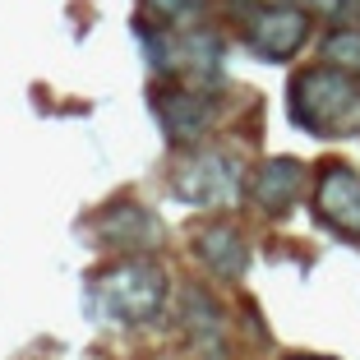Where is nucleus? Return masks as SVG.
I'll return each instance as SVG.
<instances>
[{"instance_id": "obj_1", "label": "nucleus", "mask_w": 360, "mask_h": 360, "mask_svg": "<svg viewBox=\"0 0 360 360\" xmlns=\"http://www.w3.org/2000/svg\"><path fill=\"white\" fill-rule=\"evenodd\" d=\"M286 116L314 139H360V75L338 65H305L286 84Z\"/></svg>"}, {"instance_id": "obj_11", "label": "nucleus", "mask_w": 360, "mask_h": 360, "mask_svg": "<svg viewBox=\"0 0 360 360\" xmlns=\"http://www.w3.org/2000/svg\"><path fill=\"white\" fill-rule=\"evenodd\" d=\"M97 240L120 250V255H153L162 245V222L153 217L143 203L134 199H116L111 208H102L97 217Z\"/></svg>"}, {"instance_id": "obj_15", "label": "nucleus", "mask_w": 360, "mask_h": 360, "mask_svg": "<svg viewBox=\"0 0 360 360\" xmlns=\"http://www.w3.org/2000/svg\"><path fill=\"white\" fill-rule=\"evenodd\" d=\"M351 23H360V5H356V19H351Z\"/></svg>"}, {"instance_id": "obj_9", "label": "nucleus", "mask_w": 360, "mask_h": 360, "mask_svg": "<svg viewBox=\"0 0 360 360\" xmlns=\"http://www.w3.org/2000/svg\"><path fill=\"white\" fill-rule=\"evenodd\" d=\"M190 255L208 268L212 277H222V282H240L250 273V240L236 222L226 217H212V222L194 226L190 231Z\"/></svg>"}, {"instance_id": "obj_12", "label": "nucleus", "mask_w": 360, "mask_h": 360, "mask_svg": "<svg viewBox=\"0 0 360 360\" xmlns=\"http://www.w3.org/2000/svg\"><path fill=\"white\" fill-rule=\"evenodd\" d=\"M319 60L360 75V23H328L319 37Z\"/></svg>"}, {"instance_id": "obj_14", "label": "nucleus", "mask_w": 360, "mask_h": 360, "mask_svg": "<svg viewBox=\"0 0 360 360\" xmlns=\"http://www.w3.org/2000/svg\"><path fill=\"white\" fill-rule=\"evenodd\" d=\"M264 5H268V0H226V10L236 14V23H245L255 10H264Z\"/></svg>"}, {"instance_id": "obj_5", "label": "nucleus", "mask_w": 360, "mask_h": 360, "mask_svg": "<svg viewBox=\"0 0 360 360\" xmlns=\"http://www.w3.org/2000/svg\"><path fill=\"white\" fill-rule=\"evenodd\" d=\"M309 32H314V14L300 0H268L264 10H255L240 23L245 46L268 65H286L305 51Z\"/></svg>"}, {"instance_id": "obj_4", "label": "nucleus", "mask_w": 360, "mask_h": 360, "mask_svg": "<svg viewBox=\"0 0 360 360\" xmlns=\"http://www.w3.org/2000/svg\"><path fill=\"white\" fill-rule=\"evenodd\" d=\"M245 185L250 171L231 148H194L171 171V194L190 208H231L236 199H245Z\"/></svg>"}, {"instance_id": "obj_2", "label": "nucleus", "mask_w": 360, "mask_h": 360, "mask_svg": "<svg viewBox=\"0 0 360 360\" xmlns=\"http://www.w3.org/2000/svg\"><path fill=\"white\" fill-rule=\"evenodd\" d=\"M143 46L148 60L162 79H180V84H203L212 88L222 79V37L203 23L190 28H167V23H143Z\"/></svg>"}, {"instance_id": "obj_8", "label": "nucleus", "mask_w": 360, "mask_h": 360, "mask_svg": "<svg viewBox=\"0 0 360 360\" xmlns=\"http://www.w3.org/2000/svg\"><path fill=\"white\" fill-rule=\"evenodd\" d=\"M180 333L185 347L199 360H231V323H226L222 300L208 286H185L180 291Z\"/></svg>"}, {"instance_id": "obj_3", "label": "nucleus", "mask_w": 360, "mask_h": 360, "mask_svg": "<svg viewBox=\"0 0 360 360\" xmlns=\"http://www.w3.org/2000/svg\"><path fill=\"white\" fill-rule=\"evenodd\" d=\"M167 268L148 255H125L97 282V305L116 323H153L167 309Z\"/></svg>"}, {"instance_id": "obj_13", "label": "nucleus", "mask_w": 360, "mask_h": 360, "mask_svg": "<svg viewBox=\"0 0 360 360\" xmlns=\"http://www.w3.org/2000/svg\"><path fill=\"white\" fill-rule=\"evenodd\" d=\"M143 10L167 28H190V23H203L208 0H143Z\"/></svg>"}, {"instance_id": "obj_7", "label": "nucleus", "mask_w": 360, "mask_h": 360, "mask_svg": "<svg viewBox=\"0 0 360 360\" xmlns=\"http://www.w3.org/2000/svg\"><path fill=\"white\" fill-rule=\"evenodd\" d=\"M153 116H158L162 134H167L176 148H194V143H203V134L217 125V97L203 84L167 79L162 88H153Z\"/></svg>"}, {"instance_id": "obj_10", "label": "nucleus", "mask_w": 360, "mask_h": 360, "mask_svg": "<svg viewBox=\"0 0 360 360\" xmlns=\"http://www.w3.org/2000/svg\"><path fill=\"white\" fill-rule=\"evenodd\" d=\"M305 194V162L296 158H268L250 171V185H245V199L255 203L264 217H286V212L300 203Z\"/></svg>"}, {"instance_id": "obj_6", "label": "nucleus", "mask_w": 360, "mask_h": 360, "mask_svg": "<svg viewBox=\"0 0 360 360\" xmlns=\"http://www.w3.org/2000/svg\"><path fill=\"white\" fill-rule=\"evenodd\" d=\"M314 222L347 245H360V171L351 162H323L309 185Z\"/></svg>"}]
</instances>
